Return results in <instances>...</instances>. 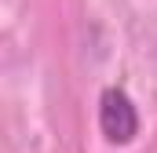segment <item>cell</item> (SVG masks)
Here are the masks:
<instances>
[{"instance_id":"1","label":"cell","mask_w":157,"mask_h":153,"mask_svg":"<svg viewBox=\"0 0 157 153\" xmlns=\"http://www.w3.org/2000/svg\"><path fill=\"white\" fill-rule=\"evenodd\" d=\"M99 131L110 146H132L139 135V110H135L132 95L117 84L102 88V95H99Z\"/></svg>"}]
</instances>
